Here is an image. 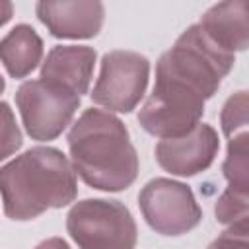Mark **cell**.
<instances>
[{"instance_id":"6da1fadb","label":"cell","mask_w":249,"mask_h":249,"mask_svg":"<svg viewBox=\"0 0 249 249\" xmlns=\"http://www.w3.org/2000/svg\"><path fill=\"white\" fill-rule=\"evenodd\" d=\"M70 165L91 189L119 193L138 177V154L124 123L105 109H86L68 136Z\"/></svg>"},{"instance_id":"7a4b0ae2","label":"cell","mask_w":249,"mask_h":249,"mask_svg":"<svg viewBox=\"0 0 249 249\" xmlns=\"http://www.w3.org/2000/svg\"><path fill=\"white\" fill-rule=\"evenodd\" d=\"M0 196L10 220H35L76 200V173L62 150L33 146L0 167Z\"/></svg>"},{"instance_id":"3957f363","label":"cell","mask_w":249,"mask_h":249,"mask_svg":"<svg viewBox=\"0 0 249 249\" xmlns=\"http://www.w3.org/2000/svg\"><path fill=\"white\" fill-rule=\"evenodd\" d=\"M206 97L185 78L156 66L152 93L138 111V124L161 140L193 130L204 115Z\"/></svg>"},{"instance_id":"277c9868","label":"cell","mask_w":249,"mask_h":249,"mask_svg":"<svg viewBox=\"0 0 249 249\" xmlns=\"http://www.w3.org/2000/svg\"><path fill=\"white\" fill-rule=\"evenodd\" d=\"M66 231L78 249H134L138 228L130 210L115 198H84L66 214Z\"/></svg>"},{"instance_id":"5b68a950","label":"cell","mask_w":249,"mask_h":249,"mask_svg":"<svg viewBox=\"0 0 249 249\" xmlns=\"http://www.w3.org/2000/svg\"><path fill=\"white\" fill-rule=\"evenodd\" d=\"M235 54L218 49L198 27L189 25L156 62V66L173 72L191 82L206 99L214 97L222 80L231 72Z\"/></svg>"},{"instance_id":"8992f818","label":"cell","mask_w":249,"mask_h":249,"mask_svg":"<svg viewBox=\"0 0 249 249\" xmlns=\"http://www.w3.org/2000/svg\"><path fill=\"white\" fill-rule=\"evenodd\" d=\"M82 103V97L64 86L47 80H27L16 89V105L21 124L33 140L49 142L58 138Z\"/></svg>"},{"instance_id":"52a82bcc","label":"cell","mask_w":249,"mask_h":249,"mask_svg":"<svg viewBox=\"0 0 249 249\" xmlns=\"http://www.w3.org/2000/svg\"><path fill=\"white\" fill-rule=\"evenodd\" d=\"M138 208L146 224L160 235L177 237L202 222L193 189L169 177L150 179L138 193Z\"/></svg>"},{"instance_id":"ba28073f","label":"cell","mask_w":249,"mask_h":249,"mask_svg":"<svg viewBox=\"0 0 249 249\" xmlns=\"http://www.w3.org/2000/svg\"><path fill=\"white\" fill-rule=\"evenodd\" d=\"M150 80V60L136 51H109L101 58L91 101L109 113H130L142 101Z\"/></svg>"},{"instance_id":"9c48e42d","label":"cell","mask_w":249,"mask_h":249,"mask_svg":"<svg viewBox=\"0 0 249 249\" xmlns=\"http://www.w3.org/2000/svg\"><path fill=\"white\" fill-rule=\"evenodd\" d=\"M220 150V138L212 124L198 123L183 136L160 140L154 148L158 165L177 177H193L206 171Z\"/></svg>"},{"instance_id":"30bf717a","label":"cell","mask_w":249,"mask_h":249,"mask_svg":"<svg viewBox=\"0 0 249 249\" xmlns=\"http://www.w3.org/2000/svg\"><path fill=\"white\" fill-rule=\"evenodd\" d=\"M35 16L56 39H91L97 37L105 6L101 2H37Z\"/></svg>"},{"instance_id":"8fae6325","label":"cell","mask_w":249,"mask_h":249,"mask_svg":"<svg viewBox=\"0 0 249 249\" xmlns=\"http://www.w3.org/2000/svg\"><path fill=\"white\" fill-rule=\"evenodd\" d=\"M97 51L88 45H56L41 62V80L58 84L78 93H88Z\"/></svg>"},{"instance_id":"7c38bea8","label":"cell","mask_w":249,"mask_h":249,"mask_svg":"<svg viewBox=\"0 0 249 249\" xmlns=\"http://www.w3.org/2000/svg\"><path fill=\"white\" fill-rule=\"evenodd\" d=\"M247 10L245 0L218 2L200 16L198 27L218 49L230 54L241 53L249 45Z\"/></svg>"},{"instance_id":"4fadbf2b","label":"cell","mask_w":249,"mask_h":249,"mask_svg":"<svg viewBox=\"0 0 249 249\" xmlns=\"http://www.w3.org/2000/svg\"><path fill=\"white\" fill-rule=\"evenodd\" d=\"M43 39L27 23H18L0 39V62L16 80L27 78L43 62Z\"/></svg>"},{"instance_id":"5bb4252c","label":"cell","mask_w":249,"mask_h":249,"mask_svg":"<svg viewBox=\"0 0 249 249\" xmlns=\"http://www.w3.org/2000/svg\"><path fill=\"white\" fill-rule=\"evenodd\" d=\"M222 171L230 189L249 193V132L247 130H241L228 140Z\"/></svg>"},{"instance_id":"9a60e30c","label":"cell","mask_w":249,"mask_h":249,"mask_svg":"<svg viewBox=\"0 0 249 249\" xmlns=\"http://www.w3.org/2000/svg\"><path fill=\"white\" fill-rule=\"evenodd\" d=\"M214 216L224 226H235L249 220V193L226 189L214 204Z\"/></svg>"},{"instance_id":"2e32d148","label":"cell","mask_w":249,"mask_h":249,"mask_svg":"<svg viewBox=\"0 0 249 249\" xmlns=\"http://www.w3.org/2000/svg\"><path fill=\"white\" fill-rule=\"evenodd\" d=\"M247 91L239 89L235 93H231L226 103L222 105L220 111V126L224 136L231 138L241 130H247V123H249V115H247Z\"/></svg>"},{"instance_id":"e0dca14e","label":"cell","mask_w":249,"mask_h":249,"mask_svg":"<svg viewBox=\"0 0 249 249\" xmlns=\"http://www.w3.org/2000/svg\"><path fill=\"white\" fill-rule=\"evenodd\" d=\"M23 144V134L16 123L10 103L0 101V161L14 156Z\"/></svg>"},{"instance_id":"ac0fdd59","label":"cell","mask_w":249,"mask_h":249,"mask_svg":"<svg viewBox=\"0 0 249 249\" xmlns=\"http://www.w3.org/2000/svg\"><path fill=\"white\" fill-rule=\"evenodd\" d=\"M247 235H249V222L230 226L208 245V249H249Z\"/></svg>"},{"instance_id":"d6986e66","label":"cell","mask_w":249,"mask_h":249,"mask_svg":"<svg viewBox=\"0 0 249 249\" xmlns=\"http://www.w3.org/2000/svg\"><path fill=\"white\" fill-rule=\"evenodd\" d=\"M35 249H72L62 237H49L35 245Z\"/></svg>"},{"instance_id":"ffe728a7","label":"cell","mask_w":249,"mask_h":249,"mask_svg":"<svg viewBox=\"0 0 249 249\" xmlns=\"http://www.w3.org/2000/svg\"><path fill=\"white\" fill-rule=\"evenodd\" d=\"M12 16H14V4L0 0V27H4L12 19Z\"/></svg>"},{"instance_id":"44dd1931","label":"cell","mask_w":249,"mask_h":249,"mask_svg":"<svg viewBox=\"0 0 249 249\" xmlns=\"http://www.w3.org/2000/svg\"><path fill=\"white\" fill-rule=\"evenodd\" d=\"M4 89H6V80H4V76L0 74V93H2Z\"/></svg>"}]
</instances>
